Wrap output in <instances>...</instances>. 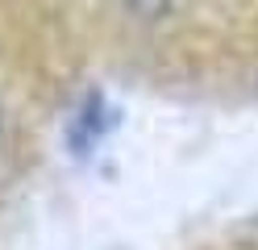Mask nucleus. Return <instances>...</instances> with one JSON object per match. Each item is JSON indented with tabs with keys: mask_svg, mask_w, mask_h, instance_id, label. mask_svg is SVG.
Masks as SVG:
<instances>
[{
	"mask_svg": "<svg viewBox=\"0 0 258 250\" xmlns=\"http://www.w3.org/2000/svg\"><path fill=\"white\" fill-rule=\"evenodd\" d=\"M0 142H5V121H0Z\"/></svg>",
	"mask_w": 258,
	"mask_h": 250,
	"instance_id": "obj_3",
	"label": "nucleus"
},
{
	"mask_svg": "<svg viewBox=\"0 0 258 250\" xmlns=\"http://www.w3.org/2000/svg\"><path fill=\"white\" fill-rule=\"evenodd\" d=\"M183 0H121V9L134 17V21H163V17H171L175 9H179Z\"/></svg>",
	"mask_w": 258,
	"mask_h": 250,
	"instance_id": "obj_2",
	"label": "nucleus"
},
{
	"mask_svg": "<svg viewBox=\"0 0 258 250\" xmlns=\"http://www.w3.org/2000/svg\"><path fill=\"white\" fill-rule=\"evenodd\" d=\"M108 125H112V113L104 109V100L92 92V96L84 100V109H79L75 125H71V146L79 150V155H92V146L108 133Z\"/></svg>",
	"mask_w": 258,
	"mask_h": 250,
	"instance_id": "obj_1",
	"label": "nucleus"
}]
</instances>
